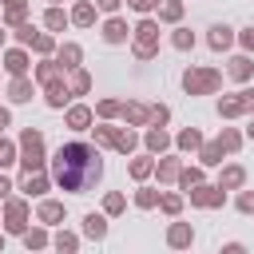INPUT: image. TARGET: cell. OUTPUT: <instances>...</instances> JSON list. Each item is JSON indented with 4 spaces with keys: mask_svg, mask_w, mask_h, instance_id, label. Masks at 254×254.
Instances as JSON below:
<instances>
[{
    "mask_svg": "<svg viewBox=\"0 0 254 254\" xmlns=\"http://www.w3.org/2000/svg\"><path fill=\"white\" fill-rule=\"evenodd\" d=\"M151 123H155V127H167V123H171V107H167V103H151ZM151 123H147V127H151Z\"/></svg>",
    "mask_w": 254,
    "mask_h": 254,
    "instance_id": "cell-46",
    "label": "cell"
},
{
    "mask_svg": "<svg viewBox=\"0 0 254 254\" xmlns=\"http://www.w3.org/2000/svg\"><path fill=\"white\" fill-rule=\"evenodd\" d=\"M187 198H190V206H198V210H218V206H226V190L218 187V183H198V187H190L187 190Z\"/></svg>",
    "mask_w": 254,
    "mask_h": 254,
    "instance_id": "cell-6",
    "label": "cell"
},
{
    "mask_svg": "<svg viewBox=\"0 0 254 254\" xmlns=\"http://www.w3.org/2000/svg\"><path fill=\"white\" fill-rule=\"evenodd\" d=\"M222 87V71L218 67H198V64H190L187 71H183V91L187 95H214Z\"/></svg>",
    "mask_w": 254,
    "mask_h": 254,
    "instance_id": "cell-4",
    "label": "cell"
},
{
    "mask_svg": "<svg viewBox=\"0 0 254 254\" xmlns=\"http://www.w3.org/2000/svg\"><path fill=\"white\" fill-rule=\"evenodd\" d=\"M56 32H36V40H32V52L36 56H56Z\"/></svg>",
    "mask_w": 254,
    "mask_h": 254,
    "instance_id": "cell-40",
    "label": "cell"
},
{
    "mask_svg": "<svg viewBox=\"0 0 254 254\" xmlns=\"http://www.w3.org/2000/svg\"><path fill=\"white\" fill-rule=\"evenodd\" d=\"M183 12H187V4L183 0H159V24H179L183 20Z\"/></svg>",
    "mask_w": 254,
    "mask_h": 254,
    "instance_id": "cell-31",
    "label": "cell"
},
{
    "mask_svg": "<svg viewBox=\"0 0 254 254\" xmlns=\"http://www.w3.org/2000/svg\"><path fill=\"white\" fill-rule=\"evenodd\" d=\"M171 48H175V52H190V48H194V32L183 28V24H175V28H171Z\"/></svg>",
    "mask_w": 254,
    "mask_h": 254,
    "instance_id": "cell-38",
    "label": "cell"
},
{
    "mask_svg": "<svg viewBox=\"0 0 254 254\" xmlns=\"http://www.w3.org/2000/svg\"><path fill=\"white\" fill-rule=\"evenodd\" d=\"M159 194H163L159 187L139 183V187H135V206H139V210H155V206H159Z\"/></svg>",
    "mask_w": 254,
    "mask_h": 254,
    "instance_id": "cell-34",
    "label": "cell"
},
{
    "mask_svg": "<svg viewBox=\"0 0 254 254\" xmlns=\"http://www.w3.org/2000/svg\"><path fill=\"white\" fill-rule=\"evenodd\" d=\"M222 155H226V151H222V143H218V139H210V143H202V147H198V155H194V159H198L202 167H222Z\"/></svg>",
    "mask_w": 254,
    "mask_h": 254,
    "instance_id": "cell-30",
    "label": "cell"
},
{
    "mask_svg": "<svg viewBox=\"0 0 254 254\" xmlns=\"http://www.w3.org/2000/svg\"><path fill=\"white\" fill-rule=\"evenodd\" d=\"M143 147H147L151 155H163V151H171V147H175V139L167 135V127H155V123H151V127L143 131Z\"/></svg>",
    "mask_w": 254,
    "mask_h": 254,
    "instance_id": "cell-16",
    "label": "cell"
},
{
    "mask_svg": "<svg viewBox=\"0 0 254 254\" xmlns=\"http://www.w3.org/2000/svg\"><path fill=\"white\" fill-rule=\"evenodd\" d=\"M0 64H4V71H8V75H28V71H32V56H28V48H24V44L4 48Z\"/></svg>",
    "mask_w": 254,
    "mask_h": 254,
    "instance_id": "cell-8",
    "label": "cell"
},
{
    "mask_svg": "<svg viewBox=\"0 0 254 254\" xmlns=\"http://www.w3.org/2000/svg\"><path fill=\"white\" fill-rule=\"evenodd\" d=\"M167 246H171V250H187V246H194V226L175 218V222L167 226Z\"/></svg>",
    "mask_w": 254,
    "mask_h": 254,
    "instance_id": "cell-13",
    "label": "cell"
},
{
    "mask_svg": "<svg viewBox=\"0 0 254 254\" xmlns=\"http://www.w3.org/2000/svg\"><path fill=\"white\" fill-rule=\"evenodd\" d=\"M52 183L67 194H87L99 179H103V147L95 143H64L52 159H48Z\"/></svg>",
    "mask_w": 254,
    "mask_h": 254,
    "instance_id": "cell-1",
    "label": "cell"
},
{
    "mask_svg": "<svg viewBox=\"0 0 254 254\" xmlns=\"http://www.w3.org/2000/svg\"><path fill=\"white\" fill-rule=\"evenodd\" d=\"M83 234H87L91 242H103V238H107V214H103V210H99V214L87 210V214H83Z\"/></svg>",
    "mask_w": 254,
    "mask_h": 254,
    "instance_id": "cell-23",
    "label": "cell"
},
{
    "mask_svg": "<svg viewBox=\"0 0 254 254\" xmlns=\"http://www.w3.org/2000/svg\"><path fill=\"white\" fill-rule=\"evenodd\" d=\"M67 87H71V95H87L91 91V71L79 64V67H71L67 71Z\"/></svg>",
    "mask_w": 254,
    "mask_h": 254,
    "instance_id": "cell-28",
    "label": "cell"
},
{
    "mask_svg": "<svg viewBox=\"0 0 254 254\" xmlns=\"http://www.w3.org/2000/svg\"><path fill=\"white\" fill-rule=\"evenodd\" d=\"M20 190L28 194V198H44L48 190H52V171L44 167V171H24L20 175Z\"/></svg>",
    "mask_w": 254,
    "mask_h": 254,
    "instance_id": "cell-7",
    "label": "cell"
},
{
    "mask_svg": "<svg viewBox=\"0 0 254 254\" xmlns=\"http://www.w3.org/2000/svg\"><path fill=\"white\" fill-rule=\"evenodd\" d=\"M52 246H56L60 254H75V250H79V234H75V230H64V226H60V230L52 234Z\"/></svg>",
    "mask_w": 254,
    "mask_h": 254,
    "instance_id": "cell-36",
    "label": "cell"
},
{
    "mask_svg": "<svg viewBox=\"0 0 254 254\" xmlns=\"http://www.w3.org/2000/svg\"><path fill=\"white\" fill-rule=\"evenodd\" d=\"M64 202L60 198H40L36 202V222H44V226H64Z\"/></svg>",
    "mask_w": 254,
    "mask_h": 254,
    "instance_id": "cell-11",
    "label": "cell"
},
{
    "mask_svg": "<svg viewBox=\"0 0 254 254\" xmlns=\"http://www.w3.org/2000/svg\"><path fill=\"white\" fill-rule=\"evenodd\" d=\"M135 147H139L135 127H119V135H115V151H119V155H135Z\"/></svg>",
    "mask_w": 254,
    "mask_h": 254,
    "instance_id": "cell-39",
    "label": "cell"
},
{
    "mask_svg": "<svg viewBox=\"0 0 254 254\" xmlns=\"http://www.w3.org/2000/svg\"><path fill=\"white\" fill-rule=\"evenodd\" d=\"M12 190H16V183H12V179L0 171V202H4V198H12Z\"/></svg>",
    "mask_w": 254,
    "mask_h": 254,
    "instance_id": "cell-50",
    "label": "cell"
},
{
    "mask_svg": "<svg viewBox=\"0 0 254 254\" xmlns=\"http://www.w3.org/2000/svg\"><path fill=\"white\" fill-rule=\"evenodd\" d=\"M0 254H4V234H0Z\"/></svg>",
    "mask_w": 254,
    "mask_h": 254,
    "instance_id": "cell-58",
    "label": "cell"
},
{
    "mask_svg": "<svg viewBox=\"0 0 254 254\" xmlns=\"http://www.w3.org/2000/svg\"><path fill=\"white\" fill-rule=\"evenodd\" d=\"M119 4H123V0H95V8H99V12H107V16H115V12H119Z\"/></svg>",
    "mask_w": 254,
    "mask_h": 254,
    "instance_id": "cell-52",
    "label": "cell"
},
{
    "mask_svg": "<svg viewBox=\"0 0 254 254\" xmlns=\"http://www.w3.org/2000/svg\"><path fill=\"white\" fill-rule=\"evenodd\" d=\"M71 24V12H64L60 4H48V12H44V28L48 32H64Z\"/></svg>",
    "mask_w": 254,
    "mask_h": 254,
    "instance_id": "cell-27",
    "label": "cell"
},
{
    "mask_svg": "<svg viewBox=\"0 0 254 254\" xmlns=\"http://www.w3.org/2000/svg\"><path fill=\"white\" fill-rule=\"evenodd\" d=\"M4 234H24L28 226H32V202H28V194L24 198H4Z\"/></svg>",
    "mask_w": 254,
    "mask_h": 254,
    "instance_id": "cell-5",
    "label": "cell"
},
{
    "mask_svg": "<svg viewBox=\"0 0 254 254\" xmlns=\"http://www.w3.org/2000/svg\"><path fill=\"white\" fill-rule=\"evenodd\" d=\"M119 111H123V103H119V99H111V95L95 103V115H99V119H115Z\"/></svg>",
    "mask_w": 254,
    "mask_h": 254,
    "instance_id": "cell-43",
    "label": "cell"
},
{
    "mask_svg": "<svg viewBox=\"0 0 254 254\" xmlns=\"http://www.w3.org/2000/svg\"><path fill=\"white\" fill-rule=\"evenodd\" d=\"M4 127H12V111L0 103V135H4Z\"/></svg>",
    "mask_w": 254,
    "mask_h": 254,
    "instance_id": "cell-53",
    "label": "cell"
},
{
    "mask_svg": "<svg viewBox=\"0 0 254 254\" xmlns=\"http://www.w3.org/2000/svg\"><path fill=\"white\" fill-rule=\"evenodd\" d=\"M234 28H226V24H210V36H206V44H210V52H226V48H234Z\"/></svg>",
    "mask_w": 254,
    "mask_h": 254,
    "instance_id": "cell-21",
    "label": "cell"
},
{
    "mask_svg": "<svg viewBox=\"0 0 254 254\" xmlns=\"http://www.w3.org/2000/svg\"><path fill=\"white\" fill-rule=\"evenodd\" d=\"M123 210H127V194H123V190H107V194H103V214H107V218H119Z\"/></svg>",
    "mask_w": 254,
    "mask_h": 254,
    "instance_id": "cell-37",
    "label": "cell"
},
{
    "mask_svg": "<svg viewBox=\"0 0 254 254\" xmlns=\"http://www.w3.org/2000/svg\"><path fill=\"white\" fill-rule=\"evenodd\" d=\"M238 115H246L242 95H238V91H234V95H222V99H218V119H238Z\"/></svg>",
    "mask_w": 254,
    "mask_h": 254,
    "instance_id": "cell-32",
    "label": "cell"
},
{
    "mask_svg": "<svg viewBox=\"0 0 254 254\" xmlns=\"http://www.w3.org/2000/svg\"><path fill=\"white\" fill-rule=\"evenodd\" d=\"M238 48H242V52H250V56H254V24H250V28H242V32H238Z\"/></svg>",
    "mask_w": 254,
    "mask_h": 254,
    "instance_id": "cell-49",
    "label": "cell"
},
{
    "mask_svg": "<svg viewBox=\"0 0 254 254\" xmlns=\"http://www.w3.org/2000/svg\"><path fill=\"white\" fill-rule=\"evenodd\" d=\"M246 139H254V115H250V127H246Z\"/></svg>",
    "mask_w": 254,
    "mask_h": 254,
    "instance_id": "cell-57",
    "label": "cell"
},
{
    "mask_svg": "<svg viewBox=\"0 0 254 254\" xmlns=\"http://www.w3.org/2000/svg\"><path fill=\"white\" fill-rule=\"evenodd\" d=\"M91 123H95V111H91L87 103H67V107H64V127H71V131H91Z\"/></svg>",
    "mask_w": 254,
    "mask_h": 254,
    "instance_id": "cell-9",
    "label": "cell"
},
{
    "mask_svg": "<svg viewBox=\"0 0 254 254\" xmlns=\"http://www.w3.org/2000/svg\"><path fill=\"white\" fill-rule=\"evenodd\" d=\"M127 175L135 179V183H147L151 175H155V155L147 151V155H131V163H127Z\"/></svg>",
    "mask_w": 254,
    "mask_h": 254,
    "instance_id": "cell-20",
    "label": "cell"
},
{
    "mask_svg": "<svg viewBox=\"0 0 254 254\" xmlns=\"http://www.w3.org/2000/svg\"><path fill=\"white\" fill-rule=\"evenodd\" d=\"M119 115H123V123H127V127H147V123H151V103H139V99H127Z\"/></svg>",
    "mask_w": 254,
    "mask_h": 254,
    "instance_id": "cell-15",
    "label": "cell"
},
{
    "mask_svg": "<svg viewBox=\"0 0 254 254\" xmlns=\"http://www.w3.org/2000/svg\"><path fill=\"white\" fill-rule=\"evenodd\" d=\"M12 163H20V143H12V139L0 135V171H8Z\"/></svg>",
    "mask_w": 254,
    "mask_h": 254,
    "instance_id": "cell-42",
    "label": "cell"
},
{
    "mask_svg": "<svg viewBox=\"0 0 254 254\" xmlns=\"http://www.w3.org/2000/svg\"><path fill=\"white\" fill-rule=\"evenodd\" d=\"M4 44H8V24L0 20V48H4Z\"/></svg>",
    "mask_w": 254,
    "mask_h": 254,
    "instance_id": "cell-55",
    "label": "cell"
},
{
    "mask_svg": "<svg viewBox=\"0 0 254 254\" xmlns=\"http://www.w3.org/2000/svg\"><path fill=\"white\" fill-rule=\"evenodd\" d=\"M242 250H246L242 242H226V246H222V254H242Z\"/></svg>",
    "mask_w": 254,
    "mask_h": 254,
    "instance_id": "cell-54",
    "label": "cell"
},
{
    "mask_svg": "<svg viewBox=\"0 0 254 254\" xmlns=\"http://www.w3.org/2000/svg\"><path fill=\"white\" fill-rule=\"evenodd\" d=\"M28 20V4H16V8H4V24L8 28H16V24H24Z\"/></svg>",
    "mask_w": 254,
    "mask_h": 254,
    "instance_id": "cell-44",
    "label": "cell"
},
{
    "mask_svg": "<svg viewBox=\"0 0 254 254\" xmlns=\"http://www.w3.org/2000/svg\"><path fill=\"white\" fill-rule=\"evenodd\" d=\"M206 139H202V131L198 127H183L179 135H175V147L183 151V155H198V147H202Z\"/></svg>",
    "mask_w": 254,
    "mask_h": 254,
    "instance_id": "cell-22",
    "label": "cell"
},
{
    "mask_svg": "<svg viewBox=\"0 0 254 254\" xmlns=\"http://www.w3.org/2000/svg\"><path fill=\"white\" fill-rule=\"evenodd\" d=\"M202 179H206V167H202V163H194V167L183 163V171H179V190H190V187H198Z\"/></svg>",
    "mask_w": 254,
    "mask_h": 254,
    "instance_id": "cell-33",
    "label": "cell"
},
{
    "mask_svg": "<svg viewBox=\"0 0 254 254\" xmlns=\"http://www.w3.org/2000/svg\"><path fill=\"white\" fill-rule=\"evenodd\" d=\"M234 206H238V214H254V190H238Z\"/></svg>",
    "mask_w": 254,
    "mask_h": 254,
    "instance_id": "cell-47",
    "label": "cell"
},
{
    "mask_svg": "<svg viewBox=\"0 0 254 254\" xmlns=\"http://www.w3.org/2000/svg\"><path fill=\"white\" fill-rule=\"evenodd\" d=\"M238 95H242V107H246V115H254V87H242Z\"/></svg>",
    "mask_w": 254,
    "mask_h": 254,
    "instance_id": "cell-51",
    "label": "cell"
},
{
    "mask_svg": "<svg viewBox=\"0 0 254 254\" xmlns=\"http://www.w3.org/2000/svg\"><path fill=\"white\" fill-rule=\"evenodd\" d=\"M218 187H222V190H242V187H246V167H242V163L218 167Z\"/></svg>",
    "mask_w": 254,
    "mask_h": 254,
    "instance_id": "cell-18",
    "label": "cell"
},
{
    "mask_svg": "<svg viewBox=\"0 0 254 254\" xmlns=\"http://www.w3.org/2000/svg\"><path fill=\"white\" fill-rule=\"evenodd\" d=\"M71 99H75V95H71L67 79H60V83H48V87H44V103H48L52 111H64V107H67Z\"/></svg>",
    "mask_w": 254,
    "mask_h": 254,
    "instance_id": "cell-14",
    "label": "cell"
},
{
    "mask_svg": "<svg viewBox=\"0 0 254 254\" xmlns=\"http://www.w3.org/2000/svg\"><path fill=\"white\" fill-rule=\"evenodd\" d=\"M20 242H24L28 250H48V246H52V234H48V226L40 222V226H28V230L20 234Z\"/></svg>",
    "mask_w": 254,
    "mask_h": 254,
    "instance_id": "cell-26",
    "label": "cell"
},
{
    "mask_svg": "<svg viewBox=\"0 0 254 254\" xmlns=\"http://www.w3.org/2000/svg\"><path fill=\"white\" fill-rule=\"evenodd\" d=\"M183 202H187V198H183L179 190H163V194H159V210H163L167 218H179V214H183Z\"/></svg>",
    "mask_w": 254,
    "mask_h": 254,
    "instance_id": "cell-35",
    "label": "cell"
},
{
    "mask_svg": "<svg viewBox=\"0 0 254 254\" xmlns=\"http://www.w3.org/2000/svg\"><path fill=\"white\" fill-rule=\"evenodd\" d=\"M56 60H60V64L71 71V67H79V64H83V48H79L75 40H64V44L56 48Z\"/></svg>",
    "mask_w": 254,
    "mask_h": 254,
    "instance_id": "cell-25",
    "label": "cell"
},
{
    "mask_svg": "<svg viewBox=\"0 0 254 254\" xmlns=\"http://www.w3.org/2000/svg\"><path fill=\"white\" fill-rule=\"evenodd\" d=\"M179 171H183V159H179V155H167V151H163V155L155 159V179H159V183H179Z\"/></svg>",
    "mask_w": 254,
    "mask_h": 254,
    "instance_id": "cell-17",
    "label": "cell"
},
{
    "mask_svg": "<svg viewBox=\"0 0 254 254\" xmlns=\"http://www.w3.org/2000/svg\"><path fill=\"white\" fill-rule=\"evenodd\" d=\"M52 4H64V0H52Z\"/></svg>",
    "mask_w": 254,
    "mask_h": 254,
    "instance_id": "cell-59",
    "label": "cell"
},
{
    "mask_svg": "<svg viewBox=\"0 0 254 254\" xmlns=\"http://www.w3.org/2000/svg\"><path fill=\"white\" fill-rule=\"evenodd\" d=\"M91 135H95V147H103V151L111 147V151H115V135H119V127H111V119H99V123L91 127Z\"/></svg>",
    "mask_w": 254,
    "mask_h": 254,
    "instance_id": "cell-29",
    "label": "cell"
},
{
    "mask_svg": "<svg viewBox=\"0 0 254 254\" xmlns=\"http://www.w3.org/2000/svg\"><path fill=\"white\" fill-rule=\"evenodd\" d=\"M242 139H246V135H242L238 127H222V131H218V143H222V151H226V155H234V151L242 147Z\"/></svg>",
    "mask_w": 254,
    "mask_h": 254,
    "instance_id": "cell-41",
    "label": "cell"
},
{
    "mask_svg": "<svg viewBox=\"0 0 254 254\" xmlns=\"http://www.w3.org/2000/svg\"><path fill=\"white\" fill-rule=\"evenodd\" d=\"M12 36H16V44H24V48H32V40H36V28L24 20V24H16L12 28Z\"/></svg>",
    "mask_w": 254,
    "mask_h": 254,
    "instance_id": "cell-45",
    "label": "cell"
},
{
    "mask_svg": "<svg viewBox=\"0 0 254 254\" xmlns=\"http://www.w3.org/2000/svg\"><path fill=\"white\" fill-rule=\"evenodd\" d=\"M127 8L139 16H151V12H159V0H127Z\"/></svg>",
    "mask_w": 254,
    "mask_h": 254,
    "instance_id": "cell-48",
    "label": "cell"
},
{
    "mask_svg": "<svg viewBox=\"0 0 254 254\" xmlns=\"http://www.w3.org/2000/svg\"><path fill=\"white\" fill-rule=\"evenodd\" d=\"M8 103H28L32 95H36V75H12V83H8Z\"/></svg>",
    "mask_w": 254,
    "mask_h": 254,
    "instance_id": "cell-12",
    "label": "cell"
},
{
    "mask_svg": "<svg viewBox=\"0 0 254 254\" xmlns=\"http://www.w3.org/2000/svg\"><path fill=\"white\" fill-rule=\"evenodd\" d=\"M16 4H28V0H4V8H16Z\"/></svg>",
    "mask_w": 254,
    "mask_h": 254,
    "instance_id": "cell-56",
    "label": "cell"
},
{
    "mask_svg": "<svg viewBox=\"0 0 254 254\" xmlns=\"http://www.w3.org/2000/svg\"><path fill=\"white\" fill-rule=\"evenodd\" d=\"M226 75H230V79H238V83H250V79H254V60H250V52H242V56H230V64H226Z\"/></svg>",
    "mask_w": 254,
    "mask_h": 254,
    "instance_id": "cell-19",
    "label": "cell"
},
{
    "mask_svg": "<svg viewBox=\"0 0 254 254\" xmlns=\"http://www.w3.org/2000/svg\"><path fill=\"white\" fill-rule=\"evenodd\" d=\"M20 167L24 171H44L48 167V147H44V131L40 127H24L20 131Z\"/></svg>",
    "mask_w": 254,
    "mask_h": 254,
    "instance_id": "cell-3",
    "label": "cell"
},
{
    "mask_svg": "<svg viewBox=\"0 0 254 254\" xmlns=\"http://www.w3.org/2000/svg\"><path fill=\"white\" fill-rule=\"evenodd\" d=\"M95 12H99L95 0H75V4H71V24H75V28H91V24H95Z\"/></svg>",
    "mask_w": 254,
    "mask_h": 254,
    "instance_id": "cell-24",
    "label": "cell"
},
{
    "mask_svg": "<svg viewBox=\"0 0 254 254\" xmlns=\"http://www.w3.org/2000/svg\"><path fill=\"white\" fill-rule=\"evenodd\" d=\"M131 56L135 60H155L159 56V20L155 16H143L131 28Z\"/></svg>",
    "mask_w": 254,
    "mask_h": 254,
    "instance_id": "cell-2",
    "label": "cell"
},
{
    "mask_svg": "<svg viewBox=\"0 0 254 254\" xmlns=\"http://www.w3.org/2000/svg\"><path fill=\"white\" fill-rule=\"evenodd\" d=\"M99 36H103V44H127V40H131V24L115 12V16H107V20H103Z\"/></svg>",
    "mask_w": 254,
    "mask_h": 254,
    "instance_id": "cell-10",
    "label": "cell"
}]
</instances>
